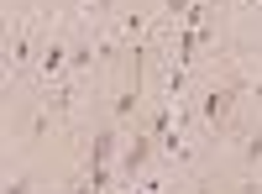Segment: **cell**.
I'll return each mask as SVG.
<instances>
[{
    "instance_id": "cell-1",
    "label": "cell",
    "mask_w": 262,
    "mask_h": 194,
    "mask_svg": "<svg viewBox=\"0 0 262 194\" xmlns=\"http://www.w3.org/2000/svg\"><path fill=\"white\" fill-rule=\"evenodd\" d=\"M242 90H247L242 79H231V84H210V90L200 95V121H205V126H221V121L231 116V105L242 100Z\"/></svg>"
},
{
    "instance_id": "cell-2",
    "label": "cell",
    "mask_w": 262,
    "mask_h": 194,
    "mask_svg": "<svg viewBox=\"0 0 262 194\" xmlns=\"http://www.w3.org/2000/svg\"><path fill=\"white\" fill-rule=\"evenodd\" d=\"M152 153H158V137L142 126V132H131V142L121 147V163H116V168L131 179V174H142V168H147V158H152Z\"/></svg>"
},
{
    "instance_id": "cell-3",
    "label": "cell",
    "mask_w": 262,
    "mask_h": 194,
    "mask_svg": "<svg viewBox=\"0 0 262 194\" xmlns=\"http://www.w3.org/2000/svg\"><path fill=\"white\" fill-rule=\"evenodd\" d=\"M116 153H121V126L111 121V126H100V132L90 137V168H111Z\"/></svg>"
},
{
    "instance_id": "cell-4",
    "label": "cell",
    "mask_w": 262,
    "mask_h": 194,
    "mask_svg": "<svg viewBox=\"0 0 262 194\" xmlns=\"http://www.w3.org/2000/svg\"><path fill=\"white\" fill-rule=\"evenodd\" d=\"M37 69H42V79H63V74H69V42H63V37H48V42H42V53H37Z\"/></svg>"
},
{
    "instance_id": "cell-5",
    "label": "cell",
    "mask_w": 262,
    "mask_h": 194,
    "mask_svg": "<svg viewBox=\"0 0 262 194\" xmlns=\"http://www.w3.org/2000/svg\"><path fill=\"white\" fill-rule=\"evenodd\" d=\"M137 105H142V84H137V79H131V84H126V90L116 95V105H111V121H116V126H126L131 116H137Z\"/></svg>"
},
{
    "instance_id": "cell-6",
    "label": "cell",
    "mask_w": 262,
    "mask_h": 194,
    "mask_svg": "<svg viewBox=\"0 0 262 194\" xmlns=\"http://www.w3.org/2000/svg\"><path fill=\"white\" fill-rule=\"evenodd\" d=\"M242 163H262V132H257V137H247V147H242Z\"/></svg>"
},
{
    "instance_id": "cell-7",
    "label": "cell",
    "mask_w": 262,
    "mask_h": 194,
    "mask_svg": "<svg viewBox=\"0 0 262 194\" xmlns=\"http://www.w3.org/2000/svg\"><path fill=\"white\" fill-rule=\"evenodd\" d=\"M189 6H194V0H163V11H168V16H184Z\"/></svg>"
},
{
    "instance_id": "cell-8",
    "label": "cell",
    "mask_w": 262,
    "mask_h": 194,
    "mask_svg": "<svg viewBox=\"0 0 262 194\" xmlns=\"http://www.w3.org/2000/svg\"><path fill=\"white\" fill-rule=\"evenodd\" d=\"M6 194H32V184H27V179H11V184H6Z\"/></svg>"
},
{
    "instance_id": "cell-9",
    "label": "cell",
    "mask_w": 262,
    "mask_h": 194,
    "mask_svg": "<svg viewBox=\"0 0 262 194\" xmlns=\"http://www.w3.org/2000/svg\"><path fill=\"white\" fill-rule=\"evenodd\" d=\"M252 95H257V100H262V79H257V84H252Z\"/></svg>"
}]
</instances>
